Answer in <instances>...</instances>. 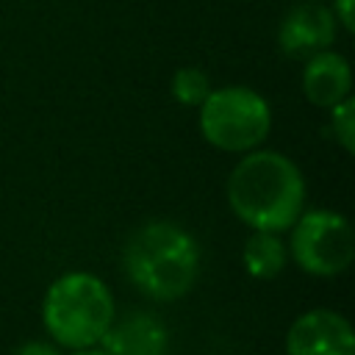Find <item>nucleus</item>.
<instances>
[{"instance_id":"obj_1","label":"nucleus","mask_w":355,"mask_h":355,"mask_svg":"<svg viewBox=\"0 0 355 355\" xmlns=\"http://www.w3.org/2000/svg\"><path fill=\"white\" fill-rule=\"evenodd\" d=\"M225 194L236 219L250 230L283 233L305 211V178L277 150L255 147L241 153L227 175Z\"/></svg>"},{"instance_id":"obj_2","label":"nucleus","mask_w":355,"mask_h":355,"mask_svg":"<svg viewBox=\"0 0 355 355\" xmlns=\"http://www.w3.org/2000/svg\"><path fill=\"white\" fill-rule=\"evenodd\" d=\"M125 277L155 302L186 297L200 277V247L189 230L169 219L136 227L122 250Z\"/></svg>"},{"instance_id":"obj_3","label":"nucleus","mask_w":355,"mask_h":355,"mask_svg":"<svg viewBox=\"0 0 355 355\" xmlns=\"http://www.w3.org/2000/svg\"><path fill=\"white\" fill-rule=\"evenodd\" d=\"M114 316L111 288L92 272H64L50 283L42 300L44 330L64 349L100 344Z\"/></svg>"},{"instance_id":"obj_4","label":"nucleus","mask_w":355,"mask_h":355,"mask_svg":"<svg viewBox=\"0 0 355 355\" xmlns=\"http://www.w3.org/2000/svg\"><path fill=\"white\" fill-rule=\"evenodd\" d=\"M197 111L202 139L222 153H250L261 147L272 130L269 100L241 83L211 89Z\"/></svg>"},{"instance_id":"obj_5","label":"nucleus","mask_w":355,"mask_h":355,"mask_svg":"<svg viewBox=\"0 0 355 355\" xmlns=\"http://www.w3.org/2000/svg\"><path fill=\"white\" fill-rule=\"evenodd\" d=\"M288 255L313 277H336L347 272L355 258L349 219L330 208L302 211L288 227Z\"/></svg>"},{"instance_id":"obj_6","label":"nucleus","mask_w":355,"mask_h":355,"mask_svg":"<svg viewBox=\"0 0 355 355\" xmlns=\"http://www.w3.org/2000/svg\"><path fill=\"white\" fill-rule=\"evenodd\" d=\"M341 28L327 3H305L297 0L277 22V50L286 58H308L319 50L336 44Z\"/></svg>"},{"instance_id":"obj_7","label":"nucleus","mask_w":355,"mask_h":355,"mask_svg":"<svg viewBox=\"0 0 355 355\" xmlns=\"http://www.w3.org/2000/svg\"><path fill=\"white\" fill-rule=\"evenodd\" d=\"M286 355H355L349 319L330 308L300 313L286 333Z\"/></svg>"},{"instance_id":"obj_8","label":"nucleus","mask_w":355,"mask_h":355,"mask_svg":"<svg viewBox=\"0 0 355 355\" xmlns=\"http://www.w3.org/2000/svg\"><path fill=\"white\" fill-rule=\"evenodd\" d=\"M300 86H302V97L311 105L327 111L352 94V67L338 50L333 47L319 50L302 58Z\"/></svg>"},{"instance_id":"obj_9","label":"nucleus","mask_w":355,"mask_h":355,"mask_svg":"<svg viewBox=\"0 0 355 355\" xmlns=\"http://www.w3.org/2000/svg\"><path fill=\"white\" fill-rule=\"evenodd\" d=\"M100 347L111 355H164L169 347L166 327L153 313H128L111 322Z\"/></svg>"},{"instance_id":"obj_10","label":"nucleus","mask_w":355,"mask_h":355,"mask_svg":"<svg viewBox=\"0 0 355 355\" xmlns=\"http://www.w3.org/2000/svg\"><path fill=\"white\" fill-rule=\"evenodd\" d=\"M288 247L280 239V233L269 230H252L241 250V263L250 277L255 280H272L286 269Z\"/></svg>"},{"instance_id":"obj_11","label":"nucleus","mask_w":355,"mask_h":355,"mask_svg":"<svg viewBox=\"0 0 355 355\" xmlns=\"http://www.w3.org/2000/svg\"><path fill=\"white\" fill-rule=\"evenodd\" d=\"M211 89H214L211 86V78L200 67H180L169 78V94H172V100L180 103V105H186V108H197L208 97Z\"/></svg>"},{"instance_id":"obj_12","label":"nucleus","mask_w":355,"mask_h":355,"mask_svg":"<svg viewBox=\"0 0 355 355\" xmlns=\"http://www.w3.org/2000/svg\"><path fill=\"white\" fill-rule=\"evenodd\" d=\"M330 114V133L338 141V147L344 153L355 150V97H344L341 103H336L333 108H327Z\"/></svg>"},{"instance_id":"obj_13","label":"nucleus","mask_w":355,"mask_h":355,"mask_svg":"<svg viewBox=\"0 0 355 355\" xmlns=\"http://www.w3.org/2000/svg\"><path fill=\"white\" fill-rule=\"evenodd\" d=\"M341 33H352L355 31V0H327Z\"/></svg>"},{"instance_id":"obj_14","label":"nucleus","mask_w":355,"mask_h":355,"mask_svg":"<svg viewBox=\"0 0 355 355\" xmlns=\"http://www.w3.org/2000/svg\"><path fill=\"white\" fill-rule=\"evenodd\" d=\"M14 355H61V347L53 341H25L22 347L14 349Z\"/></svg>"},{"instance_id":"obj_15","label":"nucleus","mask_w":355,"mask_h":355,"mask_svg":"<svg viewBox=\"0 0 355 355\" xmlns=\"http://www.w3.org/2000/svg\"><path fill=\"white\" fill-rule=\"evenodd\" d=\"M69 355H111V352H105L100 344H94V347H83V349H69Z\"/></svg>"},{"instance_id":"obj_16","label":"nucleus","mask_w":355,"mask_h":355,"mask_svg":"<svg viewBox=\"0 0 355 355\" xmlns=\"http://www.w3.org/2000/svg\"><path fill=\"white\" fill-rule=\"evenodd\" d=\"M305 3H327V0H305Z\"/></svg>"}]
</instances>
